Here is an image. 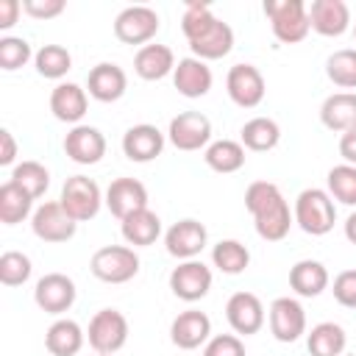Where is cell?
<instances>
[{
  "label": "cell",
  "mask_w": 356,
  "mask_h": 356,
  "mask_svg": "<svg viewBox=\"0 0 356 356\" xmlns=\"http://www.w3.org/2000/svg\"><path fill=\"white\" fill-rule=\"evenodd\" d=\"M264 14L273 22V33L278 42L292 44V42H303L312 22H309V11L303 6V0H267L264 3Z\"/></svg>",
  "instance_id": "1"
},
{
  "label": "cell",
  "mask_w": 356,
  "mask_h": 356,
  "mask_svg": "<svg viewBox=\"0 0 356 356\" xmlns=\"http://www.w3.org/2000/svg\"><path fill=\"white\" fill-rule=\"evenodd\" d=\"M295 220L312 236L328 234L337 222V209H334L331 195L323 189H303L295 200Z\"/></svg>",
  "instance_id": "2"
},
{
  "label": "cell",
  "mask_w": 356,
  "mask_h": 356,
  "mask_svg": "<svg viewBox=\"0 0 356 356\" xmlns=\"http://www.w3.org/2000/svg\"><path fill=\"white\" fill-rule=\"evenodd\" d=\"M89 270L106 284H125L139 273V256L125 245H103L92 253Z\"/></svg>",
  "instance_id": "3"
},
{
  "label": "cell",
  "mask_w": 356,
  "mask_h": 356,
  "mask_svg": "<svg viewBox=\"0 0 356 356\" xmlns=\"http://www.w3.org/2000/svg\"><path fill=\"white\" fill-rule=\"evenodd\" d=\"M161 19L150 6H128L114 19V36L125 44H145L156 36Z\"/></svg>",
  "instance_id": "4"
},
{
  "label": "cell",
  "mask_w": 356,
  "mask_h": 356,
  "mask_svg": "<svg viewBox=\"0 0 356 356\" xmlns=\"http://www.w3.org/2000/svg\"><path fill=\"white\" fill-rule=\"evenodd\" d=\"M61 206L75 222L92 220L100 209V186L86 175H72L64 181L61 189Z\"/></svg>",
  "instance_id": "5"
},
{
  "label": "cell",
  "mask_w": 356,
  "mask_h": 356,
  "mask_svg": "<svg viewBox=\"0 0 356 356\" xmlns=\"http://www.w3.org/2000/svg\"><path fill=\"white\" fill-rule=\"evenodd\" d=\"M128 339V320L117 309H100L89 323V345L97 353H117Z\"/></svg>",
  "instance_id": "6"
},
{
  "label": "cell",
  "mask_w": 356,
  "mask_h": 356,
  "mask_svg": "<svg viewBox=\"0 0 356 356\" xmlns=\"http://www.w3.org/2000/svg\"><path fill=\"white\" fill-rule=\"evenodd\" d=\"M78 222L67 214L61 200H47L33 214V234L44 242H67L75 236Z\"/></svg>",
  "instance_id": "7"
},
{
  "label": "cell",
  "mask_w": 356,
  "mask_h": 356,
  "mask_svg": "<svg viewBox=\"0 0 356 356\" xmlns=\"http://www.w3.org/2000/svg\"><path fill=\"white\" fill-rule=\"evenodd\" d=\"M170 289L175 298L195 303L200 298H206V292L211 289V270L203 261H192L186 259L184 264H178L170 273Z\"/></svg>",
  "instance_id": "8"
},
{
  "label": "cell",
  "mask_w": 356,
  "mask_h": 356,
  "mask_svg": "<svg viewBox=\"0 0 356 356\" xmlns=\"http://www.w3.org/2000/svg\"><path fill=\"white\" fill-rule=\"evenodd\" d=\"M225 86H228V95L236 106L242 108H253L264 100V75L253 67V64H234L228 70V78H225Z\"/></svg>",
  "instance_id": "9"
},
{
  "label": "cell",
  "mask_w": 356,
  "mask_h": 356,
  "mask_svg": "<svg viewBox=\"0 0 356 356\" xmlns=\"http://www.w3.org/2000/svg\"><path fill=\"white\" fill-rule=\"evenodd\" d=\"M33 298H36V306L42 312L61 314V312H67L75 303V284L64 273H47V275H42L36 281Z\"/></svg>",
  "instance_id": "10"
},
{
  "label": "cell",
  "mask_w": 356,
  "mask_h": 356,
  "mask_svg": "<svg viewBox=\"0 0 356 356\" xmlns=\"http://www.w3.org/2000/svg\"><path fill=\"white\" fill-rule=\"evenodd\" d=\"M211 139V122L200 111H184L170 120V142L178 150H200Z\"/></svg>",
  "instance_id": "11"
},
{
  "label": "cell",
  "mask_w": 356,
  "mask_h": 356,
  "mask_svg": "<svg viewBox=\"0 0 356 356\" xmlns=\"http://www.w3.org/2000/svg\"><path fill=\"white\" fill-rule=\"evenodd\" d=\"M106 206L114 217L125 220L128 214L147 209V189L136 178H114L106 189Z\"/></svg>",
  "instance_id": "12"
},
{
  "label": "cell",
  "mask_w": 356,
  "mask_h": 356,
  "mask_svg": "<svg viewBox=\"0 0 356 356\" xmlns=\"http://www.w3.org/2000/svg\"><path fill=\"white\" fill-rule=\"evenodd\" d=\"M270 331L278 342H295L306 331V312L292 298H275L270 303Z\"/></svg>",
  "instance_id": "13"
},
{
  "label": "cell",
  "mask_w": 356,
  "mask_h": 356,
  "mask_svg": "<svg viewBox=\"0 0 356 356\" xmlns=\"http://www.w3.org/2000/svg\"><path fill=\"white\" fill-rule=\"evenodd\" d=\"M225 317L236 334H256L264 325V306L253 292H234L225 303Z\"/></svg>",
  "instance_id": "14"
},
{
  "label": "cell",
  "mask_w": 356,
  "mask_h": 356,
  "mask_svg": "<svg viewBox=\"0 0 356 356\" xmlns=\"http://www.w3.org/2000/svg\"><path fill=\"white\" fill-rule=\"evenodd\" d=\"M206 225L186 217V220H178L175 225H170V231L164 234V245L170 250V256L175 259H192L203 250L206 245Z\"/></svg>",
  "instance_id": "15"
},
{
  "label": "cell",
  "mask_w": 356,
  "mask_h": 356,
  "mask_svg": "<svg viewBox=\"0 0 356 356\" xmlns=\"http://www.w3.org/2000/svg\"><path fill=\"white\" fill-rule=\"evenodd\" d=\"M64 150L75 164H97L106 156V136L92 125H75L64 136Z\"/></svg>",
  "instance_id": "16"
},
{
  "label": "cell",
  "mask_w": 356,
  "mask_h": 356,
  "mask_svg": "<svg viewBox=\"0 0 356 356\" xmlns=\"http://www.w3.org/2000/svg\"><path fill=\"white\" fill-rule=\"evenodd\" d=\"M128 75L120 64L114 61H100L89 70V95L100 103H114L125 95Z\"/></svg>",
  "instance_id": "17"
},
{
  "label": "cell",
  "mask_w": 356,
  "mask_h": 356,
  "mask_svg": "<svg viewBox=\"0 0 356 356\" xmlns=\"http://www.w3.org/2000/svg\"><path fill=\"white\" fill-rule=\"evenodd\" d=\"M122 150H125V156L131 161H139V164L142 161H153L164 150V134L150 122H139V125L125 131Z\"/></svg>",
  "instance_id": "18"
},
{
  "label": "cell",
  "mask_w": 356,
  "mask_h": 356,
  "mask_svg": "<svg viewBox=\"0 0 356 356\" xmlns=\"http://www.w3.org/2000/svg\"><path fill=\"white\" fill-rule=\"evenodd\" d=\"M211 334V320L197 312V309H189V312H181L172 325H170V339L184 348V350H192V348H200Z\"/></svg>",
  "instance_id": "19"
},
{
  "label": "cell",
  "mask_w": 356,
  "mask_h": 356,
  "mask_svg": "<svg viewBox=\"0 0 356 356\" xmlns=\"http://www.w3.org/2000/svg\"><path fill=\"white\" fill-rule=\"evenodd\" d=\"M211 70L206 67V61L189 56V58H181L175 64V72H172V83L175 89L184 95V97H203L209 89H211Z\"/></svg>",
  "instance_id": "20"
},
{
  "label": "cell",
  "mask_w": 356,
  "mask_h": 356,
  "mask_svg": "<svg viewBox=\"0 0 356 356\" xmlns=\"http://www.w3.org/2000/svg\"><path fill=\"white\" fill-rule=\"evenodd\" d=\"M309 22L323 36H339L350 22V11L342 0H314L309 8Z\"/></svg>",
  "instance_id": "21"
},
{
  "label": "cell",
  "mask_w": 356,
  "mask_h": 356,
  "mask_svg": "<svg viewBox=\"0 0 356 356\" xmlns=\"http://www.w3.org/2000/svg\"><path fill=\"white\" fill-rule=\"evenodd\" d=\"M320 120L331 131H350L356 128V92H334L325 97L320 108Z\"/></svg>",
  "instance_id": "22"
},
{
  "label": "cell",
  "mask_w": 356,
  "mask_h": 356,
  "mask_svg": "<svg viewBox=\"0 0 356 356\" xmlns=\"http://www.w3.org/2000/svg\"><path fill=\"white\" fill-rule=\"evenodd\" d=\"M134 70L145 81H159L175 70V56L167 44H142L134 56Z\"/></svg>",
  "instance_id": "23"
},
{
  "label": "cell",
  "mask_w": 356,
  "mask_h": 356,
  "mask_svg": "<svg viewBox=\"0 0 356 356\" xmlns=\"http://www.w3.org/2000/svg\"><path fill=\"white\" fill-rule=\"evenodd\" d=\"M50 111L61 122H78L86 114V92L78 83H58L50 92Z\"/></svg>",
  "instance_id": "24"
},
{
  "label": "cell",
  "mask_w": 356,
  "mask_h": 356,
  "mask_svg": "<svg viewBox=\"0 0 356 356\" xmlns=\"http://www.w3.org/2000/svg\"><path fill=\"white\" fill-rule=\"evenodd\" d=\"M289 286L303 298H317L328 286V270L314 259H300L289 270Z\"/></svg>",
  "instance_id": "25"
},
{
  "label": "cell",
  "mask_w": 356,
  "mask_h": 356,
  "mask_svg": "<svg viewBox=\"0 0 356 356\" xmlns=\"http://www.w3.org/2000/svg\"><path fill=\"white\" fill-rule=\"evenodd\" d=\"M189 47H192L195 58H200V61H206V58H222L234 47V28L228 22L217 19V25L209 33H203L200 39L189 42Z\"/></svg>",
  "instance_id": "26"
},
{
  "label": "cell",
  "mask_w": 356,
  "mask_h": 356,
  "mask_svg": "<svg viewBox=\"0 0 356 356\" xmlns=\"http://www.w3.org/2000/svg\"><path fill=\"white\" fill-rule=\"evenodd\" d=\"M253 220H256V231H259V236L267 239V242H278V239H284V236L289 234V225H292L289 206H286L284 197L275 200V203H270V206L261 209L259 214H253Z\"/></svg>",
  "instance_id": "27"
},
{
  "label": "cell",
  "mask_w": 356,
  "mask_h": 356,
  "mask_svg": "<svg viewBox=\"0 0 356 356\" xmlns=\"http://www.w3.org/2000/svg\"><path fill=\"white\" fill-rule=\"evenodd\" d=\"M159 234H161V220H159V214L150 211V209L134 211V214H128V217L122 220V236H125L128 245H139V248L153 245Z\"/></svg>",
  "instance_id": "28"
},
{
  "label": "cell",
  "mask_w": 356,
  "mask_h": 356,
  "mask_svg": "<svg viewBox=\"0 0 356 356\" xmlns=\"http://www.w3.org/2000/svg\"><path fill=\"white\" fill-rule=\"evenodd\" d=\"M44 345L53 356H75L83 345V331L75 320H56L44 334Z\"/></svg>",
  "instance_id": "29"
},
{
  "label": "cell",
  "mask_w": 356,
  "mask_h": 356,
  "mask_svg": "<svg viewBox=\"0 0 356 356\" xmlns=\"http://www.w3.org/2000/svg\"><path fill=\"white\" fill-rule=\"evenodd\" d=\"M278 139H281V128L270 117H253L242 125V147L248 150H256V153L273 150Z\"/></svg>",
  "instance_id": "30"
},
{
  "label": "cell",
  "mask_w": 356,
  "mask_h": 356,
  "mask_svg": "<svg viewBox=\"0 0 356 356\" xmlns=\"http://www.w3.org/2000/svg\"><path fill=\"white\" fill-rule=\"evenodd\" d=\"M345 342H348V337H345L342 325H337V323H317L306 339L312 356H342Z\"/></svg>",
  "instance_id": "31"
},
{
  "label": "cell",
  "mask_w": 356,
  "mask_h": 356,
  "mask_svg": "<svg viewBox=\"0 0 356 356\" xmlns=\"http://www.w3.org/2000/svg\"><path fill=\"white\" fill-rule=\"evenodd\" d=\"M31 203H33V197L19 184H14L11 178L0 186V220L6 225L22 222L28 217V211H31Z\"/></svg>",
  "instance_id": "32"
},
{
  "label": "cell",
  "mask_w": 356,
  "mask_h": 356,
  "mask_svg": "<svg viewBox=\"0 0 356 356\" xmlns=\"http://www.w3.org/2000/svg\"><path fill=\"white\" fill-rule=\"evenodd\" d=\"M206 164L214 172H236L245 164V147L234 139H220L206 147Z\"/></svg>",
  "instance_id": "33"
},
{
  "label": "cell",
  "mask_w": 356,
  "mask_h": 356,
  "mask_svg": "<svg viewBox=\"0 0 356 356\" xmlns=\"http://www.w3.org/2000/svg\"><path fill=\"white\" fill-rule=\"evenodd\" d=\"M211 259H214V267H220L228 275H239L250 264L248 248L242 242H236V239H220L214 245V250H211Z\"/></svg>",
  "instance_id": "34"
},
{
  "label": "cell",
  "mask_w": 356,
  "mask_h": 356,
  "mask_svg": "<svg viewBox=\"0 0 356 356\" xmlns=\"http://www.w3.org/2000/svg\"><path fill=\"white\" fill-rule=\"evenodd\" d=\"M325 75L342 89H356V50L342 47L331 53L325 61Z\"/></svg>",
  "instance_id": "35"
},
{
  "label": "cell",
  "mask_w": 356,
  "mask_h": 356,
  "mask_svg": "<svg viewBox=\"0 0 356 356\" xmlns=\"http://www.w3.org/2000/svg\"><path fill=\"white\" fill-rule=\"evenodd\" d=\"M11 181L14 184H19L31 197H39V195H44V189L50 186V172H47V167L44 164H39V161H22V164H17L14 167V172H11Z\"/></svg>",
  "instance_id": "36"
},
{
  "label": "cell",
  "mask_w": 356,
  "mask_h": 356,
  "mask_svg": "<svg viewBox=\"0 0 356 356\" xmlns=\"http://www.w3.org/2000/svg\"><path fill=\"white\" fill-rule=\"evenodd\" d=\"M214 25H217V17L211 14V8H209L206 3H197V0H192V3L186 6L184 17H181V28H184V36H186L189 42L200 39V36L209 33Z\"/></svg>",
  "instance_id": "37"
},
{
  "label": "cell",
  "mask_w": 356,
  "mask_h": 356,
  "mask_svg": "<svg viewBox=\"0 0 356 356\" xmlns=\"http://www.w3.org/2000/svg\"><path fill=\"white\" fill-rule=\"evenodd\" d=\"M72 67V56L64 44H44L36 53V72L44 78H61Z\"/></svg>",
  "instance_id": "38"
},
{
  "label": "cell",
  "mask_w": 356,
  "mask_h": 356,
  "mask_svg": "<svg viewBox=\"0 0 356 356\" xmlns=\"http://www.w3.org/2000/svg\"><path fill=\"white\" fill-rule=\"evenodd\" d=\"M328 192L345 203V206H356V167L353 164H337L328 172Z\"/></svg>",
  "instance_id": "39"
},
{
  "label": "cell",
  "mask_w": 356,
  "mask_h": 356,
  "mask_svg": "<svg viewBox=\"0 0 356 356\" xmlns=\"http://www.w3.org/2000/svg\"><path fill=\"white\" fill-rule=\"evenodd\" d=\"M31 275V259L19 250H6L0 256V281L6 286H17V284H25Z\"/></svg>",
  "instance_id": "40"
},
{
  "label": "cell",
  "mask_w": 356,
  "mask_h": 356,
  "mask_svg": "<svg viewBox=\"0 0 356 356\" xmlns=\"http://www.w3.org/2000/svg\"><path fill=\"white\" fill-rule=\"evenodd\" d=\"M31 58V44L22 36H3L0 39V67L3 70H19Z\"/></svg>",
  "instance_id": "41"
},
{
  "label": "cell",
  "mask_w": 356,
  "mask_h": 356,
  "mask_svg": "<svg viewBox=\"0 0 356 356\" xmlns=\"http://www.w3.org/2000/svg\"><path fill=\"white\" fill-rule=\"evenodd\" d=\"M284 195H281V189L273 184V181H253L250 186H248V192H245V209L250 211V214H259L261 209H267L270 203H275V200H281Z\"/></svg>",
  "instance_id": "42"
},
{
  "label": "cell",
  "mask_w": 356,
  "mask_h": 356,
  "mask_svg": "<svg viewBox=\"0 0 356 356\" xmlns=\"http://www.w3.org/2000/svg\"><path fill=\"white\" fill-rule=\"evenodd\" d=\"M334 298L339 306L356 309V270H342L334 278Z\"/></svg>",
  "instance_id": "43"
},
{
  "label": "cell",
  "mask_w": 356,
  "mask_h": 356,
  "mask_svg": "<svg viewBox=\"0 0 356 356\" xmlns=\"http://www.w3.org/2000/svg\"><path fill=\"white\" fill-rule=\"evenodd\" d=\"M203 356H245V345L234 334H220L206 345Z\"/></svg>",
  "instance_id": "44"
},
{
  "label": "cell",
  "mask_w": 356,
  "mask_h": 356,
  "mask_svg": "<svg viewBox=\"0 0 356 356\" xmlns=\"http://www.w3.org/2000/svg\"><path fill=\"white\" fill-rule=\"evenodd\" d=\"M22 8L36 19H50L64 11V0H22Z\"/></svg>",
  "instance_id": "45"
},
{
  "label": "cell",
  "mask_w": 356,
  "mask_h": 356,
  "mask_svg": "<svg viewBox=\"0 0 356 356\" xmlns=\"http://www.w3.org/2000/svg\"><path fill=\"white\" fill-rule=\"evenodd\" d=\"M14 156H17V142H14V136H11L8 128H0V164H3V167L11 164Z\"/></svg>",
  "instance_id": "46"
},
{
  "label": "cell",
  "mask_w": 356,
  "mask_h": 356,
  "mask_svg": "<svg viewBox=\"0 0 356 356\" xmlns=\"http://www.w3.org/2000/svg\"><path fill=\"white\" fill-rule=\"evenodd\" d=\"M339 156L345 159V164H353L356 167V128L345 131L342 139H339Z\"/></svg>",
  "instance_id": "47"
},
{
  "label": "cell",
  "mask_w": 356,
  "mask_h": 356,
  "mask_svg": "<svg viewBox=\"0 0 356 356\" xmlns=\"http://www.w3.org/2000/svg\"><path fill=\"white\" fill-rule=\"evenodd\" d=\"M19 0H0V28H11L17 22V14H19Z\"/></svg>",
  "instance_id": "48"
},
{
  "label": "cell",
  "mask_w": 356,
  "mask_h": 356,
  "mask_svg": "<svg viewBox=\"0 0 356 356\" xmlns=\"http://www.w3.org/2000/svg\"><path fill=\"white\" fill-rule=\"evenodd\" d=\"M345 236L356 245V211H353V214L348 217V222H345Z\"/></svg>",
  "instance_id": "49"
},
{
  "label": "cell",
  "mask_w": 356,
  "mask_h": 356,
  "mask_svg": "<svg viewBox=\"0 0 356 356\" xmlns=\"http://www.w3.org/2000/svg\"><path fill=\"white\" fill-rule=\"evenodd\" d=\"M342 356H356V353H342Z\"/></svg>",
  "instance_id": "50"
},
{
  "label": "cell",
  "mask_w": 356,
  "mask_h": 356,
  "mask_svg": "<svg viewBox=\"0 0 356 356\" xmlns=\"http://www.w3.org/2000/svg\"><path fill=\"white\" fill-rule=\"evenodd\" d=\"M97 356H111V353H97Z\"/></svg>",
  "instance_id": "51"
},
{
  "label": "cell",
  "mask_w": 356,
  "mask_h": 356,
  "mask_svg": "<svg viewBox=\"0 0 356 356\" xmlns=\"http://www.w3.org/2000/svg\"><path fill=\"white\" fill-rule=\"evenodd\" d=\"M353 36H356V31H353Z\"/></svg>",
  "instance_id": "52"
}]
</instances>
